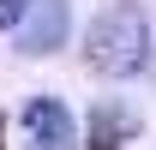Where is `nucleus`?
<instances>
[{
  "label": "nucleus",
  "mask_w": 156,
  "mask_h": 150,
  "mask_svg": "<svg viewBox=\"0 0 156 150\" xmlns=\"http://www.w3.org/2000/svg\"><path fill=\"white\" fill-rule=\"evenodd\" d=\"M84 60L102 78H138L150 60V18L138 0H108L90 30H84Z\"/></svg>",
  "instance_id": "f257e3e1"
},
{
  "label": "nucleus",
  "mask_w": 156,
  "mask_h": 150,
  "mask_svg": "<svg viewBox=\"0 0 156 150\" xmlns=\"http://www.w3.org/2000/svg\"><path fill=\"white\" fill-rule=\"evenodd\" d=\"M24 150H72L78 144V120L72 108L60 102V96H36V102H24Z\"/></svg>",
  "instance_id": "f03ea898"
},
{
  "label": "nucleus",
  "mask_w": 156,
  "mask_h": 150,
  "mask_svg": "<svg viewBox=\"0 0 156 150\" xmlns=\"http://www.w3.org/2000/svg\"><path fill=\"white\" fill-rule=\"evenodd\" d=\"M66 30H72V6L66 0H36L30 6V18L18 24V54H54L60 42H66Z\"/></svg>",
  "instance_id": "7ed1b4c3"
},
{
  "label": "nucleus",
  "mask_w": 156,
  "mask_h": 150,
  "mask_svg": "<svg viewBox=\"0 0 156 150\" xmlns=\"http://www.w3.org/2000/svg\"><path fill=\"white\" fill-rule=\"evenodd\" d=\"M138 132L132 108H120V102H102L90 114V150H126V138Z\"/></svg>",
  "instance_id": "20e7f679"
},
{
  "label": "nucleus",
  "mask_w": 156,
  "mask_h": 150,
  "mask_svg": "<svg viewBox=\"0 0 156 150\" xmlns=\"http://www.w3.org/2000/svg\"><path fill=\"white\" fill-rule=\"evenodd\" d=\"M30 6H36V0H0V30H18V24L30 18Z\"/></svg>",
  "instance_id": "39448f33"
}]
</instances>
